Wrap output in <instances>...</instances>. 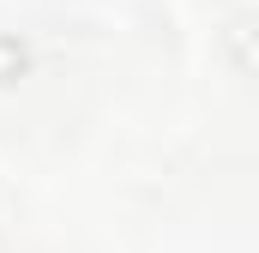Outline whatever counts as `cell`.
Wrapping results in <instances>:
<instances>
[{"label":"cell","instance_id":"6da1fadb","mask_svg":"<svg viewBox=\"0 0 259 253\" xmlns=\"http://www.w3.org/2000/svg\"><path fill=\"white\" fill-rule=\"evenodd\" d=\"M24 72H30V43L18 30H0V85H12Z\"/></svg>","mask_w":259,"mask_h":253}]
</instances>
